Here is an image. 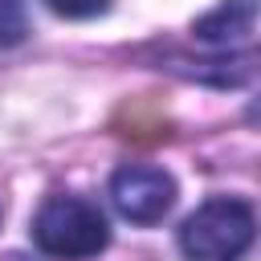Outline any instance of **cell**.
<instances>
[{
    "mask_svg": "<svg viewBox=\"0 0 261 261\" xmlns=\"http://www.w3.org/2000/svg\"><path fill=\"white\" fill-rule=\"evenodd\" d=\"M33 245L57 261H86L110 245V224L98 204L82 196H49L33 216Z\"/></svg>",
    "mask_w": 261,
    "mask_h": 261,
    "instance_id": "cell-1",
    "label": "cell"
},
{
    "mask_svg": "<svg viewBox=\"0 0 261 261\" xmlns=\"http://www.w3.org/2000/svg\"><path fill=\"white\" fill-rule=\"evenodd\" d=\"M257 232V216L245 200L216 196L204 200L179 224V253L188 261H237Z\"/></svg>",
    "mask_w": 261,
    "mask_h": 261,
    "instance_id": "cell-2",
    "label": "cell"
},
{
    "mask_svg": "<svg viewBox=\"0 0 261 261\" xmlns=\"http://www.w3.org/2000/svg\"><path fill=\"white\" fill-rule=\"evenodd\" d=\"M110 200L130 224H159L175 204V179L163 167L126 163L110 179Z\"/></svg>",
    "mask_w": 261,
    "mask_h": 261,
    "instance_id": "cell-3",
    "label": "cell"
},
{
    "mask_svg": "<svg viewBox=\"0 0 261 261\" xmlns=\"http://www.w3.org/2000/svg\"><path fill=\"white\" fill-rule=\"evenodd\" d=\"M257 29V0H224L220 8H212L208 16L196 20V41L212 45V49H228L237 41H249Z\"/></svg>",
    "mask_w": 261,
    "mask_h": 261,
    "instance_id": "cell-4",
    "label": "cell"
},
{
    "mask_svg": "<svg viewBox=\"0 0 261 261\" xmlns=\"http://www.w3.org/2000/svg\"><path fill=\"white\" fill-rule=\"evenodd\" d=\"M29 33V16H24V0H0V49L20 45Z\"/></svg>",
    "mask_w": 261,
    "mask_h": 261,
    "instance_id": "cell-5",
    "label": "cell"
},
{
    "mask_svg": "<svg viewBox=\"0 0 261 261\" xmlns=\"http://www.w3.org/2000/svg\"><path fill=\"white\" fill-rule=\"evenodd\" d=\"M57 16H69V20H86V16H98L110 8V0H45Z\"/></svg>",
    "mask_w": 261,
    "mask_h": 261,
    "instance_id": "cell-6",
    "label": "cell"
}]
</instances>
